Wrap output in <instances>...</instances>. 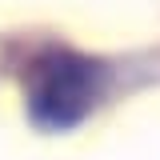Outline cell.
Here are the masks:
<instances>
[{"label": "cell", "mask_w": 160, "mask_h": 160, "mask_svg": "<svg viewBox=\"0 0 160 160\" xmlns=\"http://www.w3.org/2000/svg\"><path fill=\"white\" fill-rule=\"evenodd\" d=\"M20 80H24V108H28L32 128L72 132L108 96L112 68L100 56L64 48L56 40H44L28 52Z\"/></svg>", "instance_id": "6da1fadb"}]
</instances>
